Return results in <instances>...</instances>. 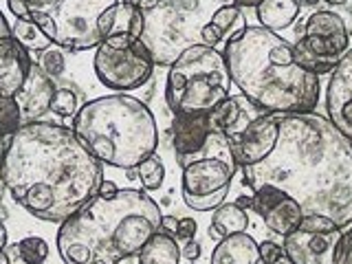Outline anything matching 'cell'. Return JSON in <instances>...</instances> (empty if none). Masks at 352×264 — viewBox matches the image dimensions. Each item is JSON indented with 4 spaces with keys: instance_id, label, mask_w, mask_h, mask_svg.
<instances>
[{
    "instance_id": "277c9868",
    "label": "cell",
    "mask_w": 352,
    "mask_h": 264,
    "mask_svg": "<svg viewBox=\"0 0 352 264\" xmlns=\"http://www.w3.org/2000/svg\"><path fill=\"white\" fill-rule=\"evenodd\" d=\"M161 207L141 190L97 194L58 231L64 264H119L139 256L161 227Z\"/></svg>"
},
{
    "instance_id": "5bb4252c",
    "label": "cell",
    "mask_w": 352,
    "mask_h": 264,
    "mask_svg": "<svg viewBox=\"0 0 352 264\" xmlns=\"http://www.w3.org/2000/svg\"><path fill=\"white\" fill-rule=\"evenodd\" d=\"M253 209L264 220V225L278 236H289L304 218L300 203L271 185H262L253 190Z\"/></svg>"
},
{
    "instance_id": "4fadbf2b",
    "label": "cell",
    "mask_w": 352,
    "mask_h": 264,
    "mask_svg": "<svg viewBox=\"0 0 352 264\" xmlns=\"http://www.w3.org/2000/svg\"><path fill=\"white\" fill-rule=\"evenodd\" d=\"M344 229L326 216H304L302 223L284 236V251L295 264H337Z\"/></svg>"
},
{
    "instance_id": "836d02e7",
    "label": "cell",
    "mask_w": 352,
    "mask_h": 264,
    "mask_svg": "<svg viewBox=\"0 0 352 264\" xmlns=\"http://www.w3.org/2000/svg\"><path fill=\"white\" fill-rule=\"evenodd\" d=\"M0 264H29V262L20 256L16 245H7V249L0 253Z\"/></svg>"
},
{
    "instance_id": "30bf717a",
    "label": "cell",
    "mask_w": 352,
    "mask_h": 264,
    "mask_svg": "<svg viewBox=\"0 0 352 264\" xmlns=\"http://www.w3.org/2000/svg\"><path fill=\"white\" fill-rule=\"evenodd\" d=\"M212 126L229 139L240 170L267 159L280 137V115L262 110L253 115L231 95L212 110Z\"/></svg>"
},
{
    "instance_id": "60d3db41",
    "label": "cell",
    "mask_w": 352,
    "mask_h": 264,
    "mask_svg": "<svg viewBox=\"0 0 352 264\" xmlns=\"http://www.w3.org/2000/svg\"><path fill=\"white\" fill-rule=\"evenodd\" d=\"M236 205L242 209H253V196H240L236 201Z\"/></svg>"
},
{
    "instance_id": "d6a6232c",
    "label": "cell",
    "mask_w": 352,
    "mask_h": 264,
    "mask_svg": "<svg viewBox=\"0 0 352 264\" xmlns=\"http://www.w3.org/2000/svg\"><path fill=\"white\" fill-rule=\"evenodd\" d=\"M337 264H352V225L344 234V240H341Z\"/></svg>"
},
{
    "instance_id": "52a82bcc",
    "label": "cell",
    "mask_w": 352,
    "mask_h": 264,
    "mask_svg": "<svg viewBox=\"0 0 352 264\" xmlns=\"http://www.w3.org/2000/svg\"><path fill=\"white\" fill-rule=\"evenodd\" d=\"M220 7V0H159L146 11L141 42L154 64L172 66L183 51L203 44L201 33Z\"/></svg>"
},
{
    "instance_id": "3957f363",
    "label": "cell",
    "mask_w": 352,
    "mask_h": 264,
    "mask_svg": "<svg viewBox=\"0 0 352 264\" xmlns=\"http://www.w3.org/2000/svg\"><path fill=\"white\" fill-rule=\"evenodd\" d=\"M223 53L231 82L251 106L271 115L315 113L319 77L297 62L295 47L278 31L247 27Z\"/></svg>"
},
{
    "instance_id": "e575fe53",
    "label": "cell",
    "mask_w": 352,
    "mask_h": 264,
    "mask_svg": "<svg viewBox=\"0 0 352 264\" xmlns=\"http://www.w3.org/2000/svg\"><path fill=\"white\" fill-rule=\"evenodd\" d=\"M181 256H185L187 260H196L201 256V245H198L196 240H187L185 249H181Z\"/></svg>"
},
{
    "instance_id": "8fae6325",
    "label": "cell",
    "mask_w": 352,
    "mask_h": 264,
    "mask_svg": "<svg viewBox=\"0 0 352 264\" xmlns=\"http://www.w3.org/2000/svg\"><path fill=\"white\" fill-rule=\"evenodd\" d=\"M295 55L304 69L322 77L333 73L339 60L350 51V33L346 20L330 9H319L297 29Z\"/></svg>"
},
{
    "instance_id": "ac0fdd59",
    "label": "cell",
    "mask_w": 352,
    "mask_h": 264,
    "mask_svg": "<svg viewBox=\"0 0 352 264\" xmlns=\"http://www.w3.org/2000/svg\"><path fill=\"white\" fill-rule=\"evenodd\" d=\"M31 66V53L16 38L0 42V88L5 93L14 97L18 95V91L27 82Z\"/></svg>"
},
{
    "instance_id": "bcb514c9",
    "label": "cell",
    "mask_w": 352,
    "mask_h": 264,
    "mask_svg": "<svg viewBox=\"0 0 352 264\" xmlns=\"http://www.w3.org/2000/svg\"><path fill=\"white\" fill-rule=\"evenodd\" d=\"M0 253H3V251H0Z\"/></svg>"
},
{
    "instance_id": "b9f144b4",
    "label": "cell",
    "mask_w": 352,
    "mask_h": 264,
    "mask_svg": "<svg viewBox=\"0 0 352 264\" xmlns=\"http://www.w3.org/2000/svg\"><path fill=\"white\" fill-rule=\"evenodd\" d=\"M7 229H5V225H3V220H0V251H5L7 249Z\"/></svg>"
},
{
    "instance_id": "ab89813d",
    "label": "cell",
    "mask_w": 352,
    "mask_h": 264,
    "mask_svg": "<svg viewBox=\"0 0 352 264\" xmlns=\"http://www.w3.org/2000/svg\"><path fill=\"white\" fill-rule=\"evenodd\" d=\"M5 143H7V141H0V161H3ZM3 196H5V181H3V170H0V203H3Z\"/></svg>"
},
{
    "instance_id": "7a4b0ae2",
    "label": "cell",
    "mask_w": 352,
    "mask_h": 264,
    "mask_svg": "<svg viewBox=\"0 0 352 264\" xmlns=\"http://www.w3.org/2000/svg\"><path fill=\"white\" fill-rule=\"evenodd\" d=\"M5 190L44 223H64L97 196L104 165L88 152L73 128L36 121L14 132L0 161Z\"/></svg>"
},
{
    "instance_id": "8d00e7d4",
    "label": "cell",
    "mask_w": 352,
    "mask_h": 264,
    "mask_svg": "<svg viewBox=\"0 0 352 264\" xmlns=\"http://www.w3.org/2000/svg\"><path fill=\"white\" fill-rule=\"evenodd\" d=\"M128 5H135L137 9H141L143 14H146V11H150V9H154L159 5V0H126Z\"/></svg>"
},
{
    "instance_id": "6da1fadb",
    "label": "cell",
    "mask_w": 352,
    "mask_h": 264,
    "mask_svg": "<svg viewBox=\"0 0 352 264\" xmlns=\"http://www.w3.org/2000/svg\"><path fill=\"white\" fill-rule=\"evenodd\" d=\"M242 183L251 192L278 187L300 203L304 216H326L346 229L352 225V139L322 115H280L273 152L242 168Z\"/></svg>"
},
{
    "instance_id": "4dcf8cb0",
    "label": "cell",
    "mask_w": 352,
    "mask_h": 264,
    "mask_svg": "<svg viewBox=\"0 0 352 264\" xmlns=\"http://www.w3.org/2000/svg\"><path fill=\"white\" fill-rule=\"evenodd\" d=\"M42 69H44V73H47L49 77H58V75H62L64 73V55H62V51H60V47L58 49H49V51H44V58H42Z\"/></svg>"
},
{
    "instance_id": "e0dca14e",
    "label": "cell",
    "mask_w": 352,
    "mask_h": 264,
    "mask_svg": "<svg viewBox=\"0 0 352 264\" xmlns=\"http://www.w3.org/2000/svg\"><path fill=\"white\" fill-rule=\"evenodd\" d=\"M97 29L102 42L108 38H121V40H141L143 33V11L135 5H128L126 0L113 5L104 11L97 20Z\"/></svg>"
},
{
    "instance_id": "44dd1931",
    "label": "cell",
    "mask_w": 352,
    "mask_h": 264,
    "mask_svg": "<svg viewBox=\"0 0 352 264\" xmlns=\"http://www.w3.org/2000/svg\"><path fill=\"white\" fill-rule=\"evenodd\" d=\"M260 256V245L249 234L225 236L218 242L209 264H256Z\"/></svg>"
},
{
    "instance_id": "4316f807",
    "label": "cell",
    "mask_w": 352,
    "mask_h": 264,
    "mask_svg": "<svg viewBox=\"0 0 352 264\" xmlns=\"http://www.w3.org/2000/svg\"><path fill=\"white\" fill-rule=\"evenodd\" d=\"M137 176L141 181L143 190H159L165 179V165L157 152L150 154L146 161H141L137 165Z\"/></svg>"
},
{
    "instance_id": "d4e9b609",
    "label": "cell",
    "mask_w": 352,
    "mask_h": 264,
    "mask_svg": "<svg viewBox=\"0 0 352 264\" xmlns=\"http://www.w3.org/2000/svg\"><path fill=\"white\" fill-rule=\"evenodd\" d=\"M11 33H14V38L29 53H44V51H49L53 47L51 38L33 20H20V18H16V22L11 25Z\"/></svg>"
},
{
    "instance_id": "8992f818",
    "label": "cell",
    "mask_w": 352,
    "mask_h": 264,
    "mask_svg": "<svg viewBox=\"0 0 352 264\" xmlns=\"http://www.w3.org/2000/svg\"><path fill=\"white\" fill-rule=\"evenodd\" d=\"M231 75L225 53L196 44L183 51L170 66L165 102L174 115H203L229 97Z\"/></svg>"
},
{
    "instance_id": "f6af8a7d",
    "label": "cell",
    "mask_w": 352,
    "mask_h": 264,
    "mask_svg": "<svg viewBox=\"0 0 352 264\" xmlns=\"http://www.w3.org/2000/svg\"><path fill=\"white\" fill-rule=\"evenodd\" d=\"M220 3H223V5H231V7H234V0H220Z\"/></svg>"
},
{
    "instance_id": "7bdbcfd3",
    "label": "cell",
    "mask_w": 352,
    "mask_h": 264,
    "mask_svg": "<svg viewBox=\"0 0 352 264\" xmlns=\"http://www.w3.org/2000/svg\"><path fill=\"white\" fill-rule=\"evenodd\" d=\"M326 5H330V7H341V5H346L348 0H324Z\"/></svg>"
},
{
    "instance_id": "d6986e66",
    "label": "cell",
    "mask_w": 352,
    "mask_h": 264,
    "mask_svg": "<svg viewBox=\"0 0 352 264\" xmlns=\"http://www.w3.org/2000/svg\"><path fill=\"white\" fill-rule=\"evenodd\" d=\"M212 130L209 113L203 115H174L172 124V146L176 152V159H185L203 148Z\"/></svg>"
},
{
    "instance_id": "f1b7e54d",
    "label": "cell",
    "mask_w": 352,
    "mask_h": 264,
    "mask_svg": "<svg viewBox=\"0 0 352 264\" xmlns=\"http://www.w3.org/2000/svg\"><path fill=\"white\" fill-rule=\"evenodd\" d=\"M51 110L62 119H69L77 115V95L71 91V88H58L53 102H51Z\"/></svg>"
},
{
    "instance_id": "ba28073f",
    "label": "cell",
    "mask_w": 352,
    "mask_h": 264,
    "mask_svg": "<svg viewBox=\"0 0 352 264\" xmlns=\"http://www.w3.org/2000/svg\"><path fill=\"white\" fill-rule=\"evenodd\" d=\"M183 170L181 194L194 212H212L227 201L238 163L223 132H209L201 150L179 161Z\"/></svg>"
},
{
    "instance_id": "484cf974",
    "label": "cell",
    "mask_w": 352,
    "mask_h": 264,
    "mask_svg": "<svg viewBox=\"0 0 352 264\" xmlns=\"http://www.w3.org/2000/svg\"><path fill=\"white\" fill-rule=\"evenodd\" d=\"M20 128H22V115L16 97L0 88V141H7Z\"/></svg>"
},
{
    "instance_id": "603a6c76",
    "label": "cell",
    "mask_w": 352,
    "mask_h": 264,
    "mask_svg": "<svg viewBox=\"0 0 352 264\" xmlns=\"http://www.w3.org/2000/svg\"><path fill=\"white\" fill-rule=\"evenodd\" d=\"M181 258V247L176 238L161 229L139 251V264H179Z\"/></svg>"
},
{
    "instance_id": "5b68a950",
    "label": "cell",
    "mask_w": 352,
    "mask_h": 264,
    "mask_svg": "<svg viewBox=\"0 0 352 264\" xmlns=\"http://www.w3.org/2000/svg\"><path fill=\"white\" fill-rule=\"evenodd\" d=\"M73 132L99 163L117 170H137L159 146L152 110L126 93L84 104L73 117Z\"/></svg>"
},
{
    "instance_id": "d590c367",
    "label": "cell",
    "mask_w": 352,
    "mask_h": 264,
    "mask_svg": "<svg viewBox=\"0 0 352 264\" xmlns=\"http://www.w3.org/2000/svg\"><path fill=\"white\" fill-rule=\"evenodd\" d=\"M14 38V33H11V25L7 22L5 14L0 11V42H5V40H11Z\"/></svg>"
},
{
    "instance_id": "83f0119b",
    "label": "cell",
    "mask_w": 352,
    "mask_h": 264,
    "mask_svg": "<svg viewBox=\"0 0 352 264\" xmlns=\"http://www.w3.org/2000/svg\"><path fill=\"white\" fill-rule=\"evenodd\" d=\"M16 247L20 251V256L25 258L29 264H42L49 258V245L44 238H38V236L22 238L20 242H16Z\"/></svg>"
},
{
    "instance_id": "f35d334b",
    "label": "cell",
    "mask_w": 352,
    "mask_h": 264,
    "mask_svg": "<svg viewBox=\"0 0 352 264\" xmlns=\"http://www.w3.org/2000/svg\"><path fill=\"white\" fill-rule=\"evenodd\" d=\"M262 0H234V7L238 9H256Z\"/></svg>"
},
{
    "instance_id": "f546056e",
    "label": "cell",
    "mask_w": 352,
    "mask_h": 264,
    "mask_svg": "<svg viewBox=\"0 0 352 264\" xmlns=\"http://www.w3.org/2000/svg\"><path fill=\"white\" fill-rule=\"evenodd\" d=\"M256 264H295L289 256H286L284 247H280L278 242H262L260 245V256Z\"/></svg>"
},
{
    "instance_id": "9a60e30c",
    "label": "cell",
    "mask_w": 352,
    "mask_h": 264,
    "mask_svg": "<svg viewBox=\"0 0 352 264\" xmlns=\"http://www.w3.org/2000/svg\"><path fill=\"white\" fill-rule=\"evenodd\" d=\"M326 113L330 124L352 139V49L330 73L326 88Z\"/></svg>"
},
{
    "instance_id": "cb8c5ba5",
    "label": "cell",
    "mask_w": 352,
    "mask_h": 264,
    "mask_svg": "<svg viewBox=\"0 0 352 264\" xmlns=\"http://www.w3.org/2000/svg\"><path fill=\"white\" fill-rule=\"evenodd\" d=\"M249 225V216L242 207H238L236 203H223L212 218V229L218 236H234V234H242L247 231Z\"/></svg>"
},
{
    "instance_id": "2e32d148",
    "label": "cell",
    "mask_w": 352,
    "mask_h": 264,
    "mask_svg": "<svg viewBox=\"0 0 352 264\" xmlns=\"http://www.w3.org/2000/svg\"><path fill=\"white\" fill-rule=\"evenodd\" d=\"M55 93H58L55 80L44 73V69L38 62H33L25 86H22L16 95V102L20 106V115H22V126L36 124V121H40L47 115L51 110V102Z\"/></svg>"
},
{
    "instance_id": "ee69618b",
    "label": "cell",
    "mask_w": 352,
    "mask_h": 264,
    "mask_svg": "<svg viewBox=\"0 0 352 264\" xmlns=\"http://www.w3.org/2000/svg\"><path fill=\"white\" fill-rule=\"evenodd\" d=\"M302 5H315V3H319V0H300Z\"/></svg>"
},
{
    "instance_id": "ffe728a7",
    "label": "cell",
    "mask_w": 352,
    "mask_h": 264,
    "mask_svg": "<svg viewBox=\"0 0 352 264\" xmlns=\"http://www.w3.org/2000/svg\"><path fill=\"white\" fill-rule=\"evenodd\" d=\"M249 27L245 11L231 5H223L209 20V25L201 33V42L205 47L218 49V44H227L229 40L238 38L242 31Z\"/></svg>"
},
{
    "instance_id": "1f68e13d",
    "label": "cell",
    "mask_w": 352,
    "mask_h": 264,
    "mask_svg": "<svg viewBox=\"0 0 352 264\" xmlns=\"http://www.w3.org/2000/svg\"><path fill=\"white\" fill-rule=\"evenodd\" d=\"M196 231H198V225H196V220L194 218H181L179 220V225H176V238H181V240H194L196 238Z\"/></svg>"
},
{
    "instance_id": "9c48e42d",
    "label": "cell",
    "mask_w": 352,
    "mask_h": 264,
    "mask_svg": "<svg viewBox=\"0 0 352 264\" xmlns=\"http://www.w3.org/2000/svg\"><path fill=\"white\" fill-rule=\"evenodd\" d=\"M119 0H22L29 20L64 51H88L102 44L97 20Z\"/></svg>"
},
{
    "instance_id": "7c38bea8",
    "label": "cell",
    "mask_w": 352,
    "mask_h": 264,
    "mask_svg": "<svg viewBox=\"0 0 352 264\" xmlns=\"http://www.w3.org/2000/svg\"><path fill=\"white\" fill-rule=\"evenodd\" d=\"M93 66L97 80L106 88L128 93L146 84L157 64L141 40L108 38L95 49Z\"/></svg>"
},
{
    "instance_id": "7402d4cb",
    "label": "cell",
    "mask_w": 352,
    "mask_h": 264,
    "mask_svg": "<svg viewBox=\"0 0 352 264\" xmlns=\"http://www.w3.org/2000/svg\"><path fill=\"white\" fill-rule=\"evenodd\" d=\"M302 11L300 0H262L256 7V16L260 20V27L280 31L289 29L293 22L297 20Z\"/></svg>"
},
{
    "instance_id": "74e56055",
    "label": "cell",
    "mask_w": 352,
    "mask_h": 264,
    "mask_svg": "<svg viewBox=\"0 0 352 264\" xmlns=\"http://www.w3.org/2000/svg\"><path fill=\"white\" fill-rule=\"evenodd\" d=\"M176 225H179V223H176V218H172V216H163L161 218V231H165V234H176Z\"/></svg>"
}]
</instances>
